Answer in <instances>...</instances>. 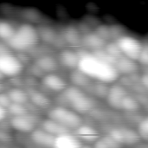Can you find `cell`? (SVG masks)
I'll list each match as a JSON object with an SVG mask.
<instances>
[{
    "label": "cell",
    "instance_id": "cell-1",
    "mask_svg": "<svg viewBox=\"0 0 148 148\" xmlns=\"http://www.w3.org/2000/svg\"><path fill=\"white\" fill-rule=\"evenodd\" d=\"M77 69L88 78H93L104 83L113 82L119 77V74L114 65L100 60L92 53H88L80 57Z\"/></svg>",
    "mask_w": 148,
    "mask_h": 148
},
{
    "label": "cell",
    "instance_id": "cell-2",
    "mask_svg": "<svg viewBox=\"0 0 148 148\" xmlns=\"http://www.w3.org/2000/svg\"><path fill=\"white\" fill-rule=\"evenodd\" d=\"M39 40L37 29L29 23H23L16 29L13 36L8 41V43L11 49L23 51L34 47Z\"/></svg>",
    "mask_w": 148,
    "mask_h": 148
},
{
    "label": "cell",
    "instance_id": "cell-3",
    "mask_svg": "<svg viewBox=\"0 0 148 148\" xmlns=\"http://www.w3.org/2000/svg\"><path fill=\"white\" fill-rule=\"evenodd\" d=\"M63 96L65 100L71 104L74 111L77 114L88 113L94 108L93 100L88 97L81 88L75 86L67 87L64 89Z\"/></svg>",
    "mask_w": 148,
    "mask_h": 148
},
{
    "label": "cell",
    "instance_id": "cell-4",
    "mask_svg": "<svg viewBox=\"0 0 148 148\" xmlns=\"http://www.w3.org/2000/svg\"><path fill=\"white\" fill-rule=\"evenodd\" d=\"M49 118L62 125L66 128L77 129L82 125V118L76 112L64 107H56L49 113Z\"/></svg>",
    "mask_w": 148,
    "mask_h": 148
},
{
    "label": "cell",
    "instance_id": "cell-5",
    "mask_svg": "<svg viewBox=\"0 0 148 148\" xmlns=\"http://www.w3.org/2000/svg\"><path fill=\"white\" fill-rule=\"evenodd\" d=\"M115 42L118 44L123 56L136 62L138 61L144 45L140 40L134 36L124 35Z\"/></svg>",
    "mask_w": 148,
    "mask_h": 148
},
{
    "label": "cell",
    "instance_id": "cell-6",
    "mask_svg": "<svg viewBox=\"0 0 148 148\" xmlns=\"http://www.w3.org/2000/svg\"><path fill=\"white\" fill-rule=\"evenodd\" d=\"M23 69L22 61L12 54L0 55V73L3 76H15Z\"/></svg>",
    "mask_w": 148,
    "mask_h": 148
},
{
    "label": "cell",
    "instance_id": "cell-7",
    "mask_svg": "<svg viewBox=\"0 0 148 148\" xmlns=\"http://www.w3.org/2000/svg\"><path fill=\"white\" fill-rule=\"evenodd\" d=\"M127 95V92L123 85L114 84L108 88L107 100L109 105L116 109H121V102L124 97Z\"/></svg>",
    "mask_w": 148,
    "mask_h": 148
},
{
    "label": "cell",
    "instance_id": "cell-8",
    "mask_svg": "<svg viewBox=\"0 0 148 148\" xmlns=\"http://www.w3.org/2000/svg\"><path fill=\"white\" fill-rule=\"evenodd\" d=\"M36 122V119L28 114L25 115H22V116L12 117L10 120L11 127L16 131H19L22 133L32 132L35 129Z\"/></svg>",
    "mask_w": 148,
    "mask_h": 148
},
{
    "label": "cell",
    "instance_id": "cell-9",
    "mask_svg": "<svg viewBox=\"0 0 148 148\" xmlns=\"http://www.w3.org/2000/svg\"><path fill=\"white\" fill-rule=\"evenodd\" d=\"M118 74L123 75H134L139 71V65L136 61L129 59L126 56H121L117 59L115 65H114Z\"/></svg>",
    "mask_w": 148,
    "mask_h": 148
},
{
    "label": "cell",
    "instance_id": "cell-10",
    "mask_svg": "<svg viewBox=\"0 0 148 148\" xmlns=\"http://www.w3.org/2000/svg\"><path fill=\"white\" fill-rule=\"evenodd\" d=\"M82 146L77 137L67 133L55 137L53 148H82Z\"/></svg>",
    "mask_w": 148,
    "mask_h": 148
},
{
    "label": "cell",
    "instance_id": "cell-11",
    "mask_svg": "<svg viewBox=\"0 0 148 148\" xmlns=\"http://www.w3.org/2000/svg\"><path fill=\"white\" fill-rule=\"evenodd\" d=\"M42 84L47 88L55 92L64 91V89L67 88L66 81L62 76L52 73L46 75L42 78Z\"/></svg>",
    "mask_w": 148,
    "mask_h": 148
},
{
    "label": "cell",
    "instance_id": "cell-12",
    "mask_svg": "<svg viewBox=\"0 0 148 148\" xmlns=\"http://www.w3.org/2000/svg\"><path fill=\"white\" fill-rule=\"evenodd\" d=\"M82 43L89 49H92L93 52L104 49L107 42L101 38L95 32H88L84 34L82 39Z\"/></svg>",
    "mask_w": 148,
    "mask_h": 148
},
{
    "label": "cell",
    "instance_id": "cell-13",
    "mask_svg": "<svg viewBox=\"0 0 148 148\" xmlns=\"http://www.w3.org/2000/svg\"><path fill=\"white\" fill-rule=\"evenodd\" d=\"M42 73L51 74L56 71L58 67V62L55 57L50 55H43L38 57L35 64Z\"/></svg>",
    "mask_w": 148,
    "mask_h": 148
},
{
    "label": "cell",
    "instance_id": "cell-14",
    "mask_svg": "<svg viewBox=\"0 0 148 148\" xmlns=\"http://www.w3.org/2000/svg\"><path fill=\"white\" fill-rule=\"evenodd\" d=\"M31 140L37 145L45 147H53L55 137L42 128L34 129L31 133Z\"/></svg>",
    "mask_w": 148,
    "mask_h": 148
},
{
    "label": "cell",
    "instance_id": "cell-15",
    "mask_svg": "<svg viewBox=\"0 0 148 148\" xmlns=\"http://www.w3.org/2000/svg\"><path fill=\"white\" fill-rule=\"evenodd\" d=\"M79 56L76 51L72 49H63L59 55L60 62L66 68L75 69L79 63Z\"/></svg>",
    "mask_w": 148,
    "mask_h": 148
},
{
    "label": "cell",
    "instance_id": "cell-16",
    "mask_svg": "<svg viewBox=\"0 0 148 148\" xmlns=\"http://www.w3.org/2000/svg\"><path fill=\"white\" fill-rule=\"evenodd\" d=\"M62 38L65 42L72 46H77L82 43V36L79 28L75 26H68L63 29Z\"/></svg>",
    "mask_w": 148,
    "mask_h": 148
},
{
    "label": "cell",
    "instance_id": "cell-17",
    "mask_svg": "<svg viewBox=\"0 0 148 148\" xmlns=\"http://www.w3.org/2000/svg\"><path fill=\"white\" fill-rule=\"evenodd\" d=\"M42 129H43L49 134L53 135L54 137L67 134L69 131L68 128H66L62 125L59 124L58 122H56L49 118L43 121V122L42 124Z\"/></svg>",
    "mask_w": 148,
    "mask_h": 148
},
{
    "label": "cell",
    "instance_id": "cell-18",
    "mask_svg": "<svg viewBox=\"0 0 148 148\" xmlns=\"http://www.w3.org/2000/svg\"><path fill=\"white\" fill-rule=\"evenodd\" d=\"M77 136L87 141V142H95L99 139V134L98 132L92 127L88 125H81L76 129Z\"/></svg>",
    "mask_w": 148,
    "mask_h": 148
},
{
    "label": "cell",
    "instance_id": "cell-19",
    "mask_svg": "<svg viewBox=\"0 0 148 148\" xmlns=\"http://www.w3.org/2000/svg\"><path fill=\"white\" fill-rule=\"evenodd\" d=\"M28 95L31 102L38 108H47L50 106V99L42 92H39L37 90H32L29 94H28Z\"/></svg>",
    "mask_w": 148,
    "mask_h": 148
},
{
    "label": "cell",
    "instance_id": "cell-20",
    "mask_svg": "<svg viewBox=\"0 0 148 148\" xmlns=\"http://www.w3.org/2000/svg\"><path fill=\"white\" fill-rule=\"evenodd\" d=\"M70 80L72 83L77 88H88L91 85L90 78H88L86 75L81 72L79 69H74L70 75Z\"/></svg>",
    "mask_w": 148,
    "mask_h": 148
},
{
    "label": "cell",
    "instance_id": "cell-21",
    "mask_svg": "<svg viewBox=\"0 0 148 148\" xmlns=\"http://www.w3.org/2000/svg\"><path fill=\"white\" fill-rule=\"evenodd\" d=\"M121 129L122 132L123 145L134 146L140 141V137L139 136L138 133L134 129L127 128V127H121Z\"/></svg>",
    "mask_w": 148,
    "mask_h": 148
},
{
    "label": "cell",
    "instance_id": "cell-22",
    "mask_svg": "<svg viewBox=\"0 0 148 148\" xmlns=\"http://www.w3.org/2000/svg\"><path fill=\"white\" fill-rule=\"evenodd\" d=\"M7 95H9L11 103H18V104L25 105V103L29 100L28 94L21 88H12L9 91Z\"/></svg>",
    "mask_w": 148,
    "mask_h": 148
},
{
    "label": "cell",
    "instance_id": "cell-23",
    "mask_svg": "<svg viewBox=\"0 0 148 148\" xmlns=\"http://www.w3.org/2000/svg\"><path fill=\"white\" fill-rule=\"evenodd\" d=\"M16 29L13 25L6 21H0V38L9 41L14 35Z\"/></svg>",
    "mask_w": 148,
    "mask_h": 148
},
{
    "label": "cell",
    "instance_id": "cell-24",
    "mask_svg": "<svg viewBox=\"0 0 148 148\" xmlns=\"http://www.w3.org/2000/svg\"><path fill=\"white\" fill-rule=\"evenodd\" d=\"M140 101L136 98L129 95H127L122 100L121 109L127 111H137L140 108Z\"/></svg>",
    "mask_w": 148,
    "mask_h": 148
},
{
    "label": "cell",
    "instance_id": "cell-25",
    "mask_svg": "<svg viewBox=\"0 0 148 148\" xmlns=\"http://www.w3.org/2000/svg\"><path fill=\"white\" fill-rule=\"evenodd\" d=\"M39 38L43 39L44 41L48 42H55L56 39V31L48 26L41 27V29H37Z\"/></svg>",
    "mask_w": 148,
    "mask_h": 148
},
{
    "label": "cell",
    "instance_id": "cell-26",
    "mask_svg": "<svg viewBox=\"0 0 148 148\" xmlns=\"http://www.w3.org/2000/svg\"><path fill=\"white\" fill-rule=\"evenodd\" d=\"M109 56H111L112 57H114V59H119L120 57L123 56L118 44L116 43V42H108L106 43L104 49H103Z\"/></svg>",
    "mask_w": 148,
    "mask_h": 148
},
{
    "label": "cell",
    "instance_id": "cell-27",
    "mask_svg": "<svg viewBox=\"0 0 148 148\" xmlns=\"http://www.w3.org/2000/svg\"><path fill=\"white\" fill-rule=\"evenodd\" d=\"M7 111H9L10 114L13 115V117L22 116L28 114V110L25 105L18 104V103H11L7 108Z\"/></svg>",
    "mask_w": 148,
    "mask_h": 148
},
{
    "label": "cell",
    "instance_id": "cell-28",
    "mask_svg": "<svg viewBox=\"0 0 148 148\" xmlns=\"http://www.w3.org/2000/svg\"><path fill=\"white\" fill-rule=\"evenodd\" d=\"M93 92L99 97L106 98L108 91V87L107 86V83L98 82L95 85H92Z\"/></svg>",
    "mask_w": 148,
    "mask_h": 148
},
{
    "label": "cell",
    "instance_id": "cell-29",
    "mask_svg": "<svg viewBox=\"0 0 148 148\" xmlns=\"http://www.w3.org/2000/svg\"><path fill=\"white\" fill-rule=\"evenodd\" d=\"M138 134L140 139L147 140L148 139V120L147 118L143 119L138 127Z\"/></svg>",
    "mask_w": 148,
    "mask_h": 148
},
{
    "label": "cell",
    "instance_id": "cell-30",
    "mask_svg": "<svg viewBox=\"0 0 148 148\" xmlns=\"http://www.w3.org/2000/svg\"><path fill=\"white\" fill-rule=\"evenodd\" d=\"M95 33L101 37L102 38L105 42H107L108 40L111 39V36H110V29H109V26L107 25H101L97 28V29L95 30Z\"/></svg>",
    "mask_w": 148,
    "mask_h": 148
},
{
    "label": "cell",
    "instance_id": "cell-31",
    "mask_svg": "<svg viewBox=\"0 0 148 148\" xmlns=\"http://www.w3.org/2000/svg\"><path fill=\"white\" fill-rule=\"evenodd\" d=\"M109 29H110V36H111V39L115 38L116 40L119 39L120 37H121L123 35V29L121 26L118 25H114V26H109ZM115 40V41H116Z\"/></svg>",
    "mask_w": 148,
    "mask_h": 148
},
{
    "label": "cell",
    "instance_id": "cell-32",
    "mask_svg": "<svg viewBox=\"0 0 148 148\" xmlns=\"http://www.w3.org/2000/svg\"><path fill=\"white\" fill-rule=\"evenodd\" d=\"M138 61L143 64V65H147L148 64V46L147 44H144L143 45V49L140 52V57L138 59Z\"/></svg>",
    "mask_w": 148,
    "mask_h": 148
},
{
    "label": "cell",
    "instance_id": "cell-33",
    "mask_svg": "<svg viewBox=\"0 0 148 148\" xmlns=\"http://www.w3.org/2000/svg\"><path fill=\"white\" fill-rule=\"evenodd\" d=\"M11 104V101L9 98V95L4 93H0V106L7 110L9 106Z\"/></svg>",
    "mask_w": 148,
    "mask_h": 148
},
{
    "label": "cell",
    "instance_id": "cell-34",
    "mask_svg": "<svg viewBox=\"0 0 148 148\" xmlns=\"http://www.w3.org/2000/svg\"><path fill=\"white\" fill-rule=\"evenodd\" d=\"M103 139L106 140V142L108 144V146L110 147V148H121V145H120L118 142H116L113 138H111L109 135H107V136H104Z\"/></svg>",
    "mask_w": 148,
    "mask_h": 148
},
{
    "label": "cell",
    "instance_id": "cell-35",
    "mask_svg": "<svg viewBox=\"0 0 148 148\" xmlns=\"http://www.w3.org/2000/svg\"><path fill=\"white\" fill-rule=\"evenodd\" d=\"M94 148H110V147L108 146V144L106 142V140L102 138L98 139L94 145Z\"/></svg>",
    "mask_w": 148,
    "mask_h": 148
},
{
    "label": "cell",
    "instance_id": "cell-36",
    "mask_svg": "<svg viewBox=\"0 0 148 148\" xmlns=\"http://www.w3.org/2000/svg\"><path fill=\"white\" fill-rule=\"evenodd\" d=\"M147 74H145V75H143L141 77H140V83H141V85L145 88H147L148 86V79H147Z\"/></svg>",
    "mask_w": 148,
    "mask_h": 148
},
{
    "label": "cell",
    "instance_id": "cell-37",
    "mask_svg": "<svg viewBox=\"0 0 148 148\" xmlns=\"http://www.w3.org/2000/svg\"><path fill=\"white\" fill-rule=\"evenodd\" d=\"M9 53H10L9 48L6 47L4 44L0 43V55H4V54H9Z\"/></svg>",
    "mask_w": 148,
    "mask_h": 148
},
{
    "label": "cell",
    "instance_id": "cell-38",
    "mask_svg": "<svg viewBox=\"0 0 148 148\" xmlns=\"http://www.w3.org/2000/svg\"><path fill=\"white\" fill-rule=\"evenodd\" d=\"M6 114H7V110L0 106V121L5 118Z\"/></svg>",
    "mask_w": 148,
    "mask_h": 148
},
{
    "label": "cell",
    "instance_id": "cell-39",
    "mask_svg": "<svg viewBox=\"0 0 148 148\" xmlns=\"http://www.w3.org/2000/svg\"><path fill=\"white\" fill-rule=\"evenodd\" d=\"M82 148H94V147H89V146H82Z\"/></svg>",
    "mask_w": 148,
    "mask_h": 148
},
{
    "label": "cell",
    "instance_id": "cell-40",
    "mask_svg": "<svg viewBox=\"0 0 148 148\" xmlns=\"http://www.w3.org/2000/svg\"><path fill=\"white\" fill-rule=\"evenodd\" d=\"M2 77H3V75H1V73H0V79H1V78H2Z\"/></svg>",
    "mask_w": 148,
    "mask_h": 148
}]
</instances>
